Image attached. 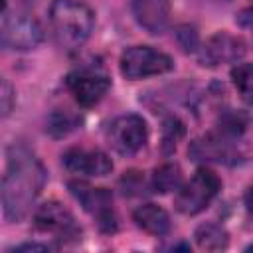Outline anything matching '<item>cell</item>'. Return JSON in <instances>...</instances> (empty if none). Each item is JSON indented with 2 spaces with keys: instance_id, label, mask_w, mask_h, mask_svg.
Here are the masks:
<instances>
[{
  "instance_id": "obj_1",
  "label": "cell",
  "mask_w": 253,
  "mask_h": 253,
  "mask_svg": "<svg viewBox=\"0 0 253 253\" xmlns=\"http://www.w3.org/2000/svg\"><path fill=\"white\" fill-rule=\"evenodd\" d=\"M45 184V168L36 154L14 144L8 148V166L2 178V210L8 221H20L28 215L32 204Z\"/></svg>"
},
{
  "instance_id": "obj_2",
  "label": "cell",
  "mask_w": 253,
  "mask_h": 253,
  "mask_svg": "<svg viewBox=\"0 0 253 253\" xmlns=\"http://www.w3.org/2000/svg\"><path fill=\"white\" fill-rule=\"evenodd\" d=\"M49 24L57 45L71 51L89 40L93 12L81 0H53L49 6Z\"/></svg>"
},
{
  "instance_id": "obj_3",
  "label": "cell",
  "mask_w": 253,
  "mask_h": 253,
  "mask_svg": "<svg viewBox=\"0 0 253 253\" xmlns=\"http://www.w3.org/2000/svg\"><path fill=\"white\" fill-rule=\"evenodd\" d=\"M221 180L217 178V174H213L208 168H198L190 182L178 188L174 206L184 215H196L210 206V202L217 196Z\"/></svg>"
},
{
  "instance_id": "obj_4",
  "label": "cell",
  "mask_w": 253,
  "mask_h": 253,
  "mask_svg": "<svg viewBox=\"0 0 253 253\" xmlns=\"http://www.w3.org/2000/svg\"><path fill=\"white\" fill-rule=\"evenodd\" d=\"M172 67V57L150 45H132L121 55V73L126 79H144L150 75H160L170 71Z\"/></svg>"
},
{
  "instance_id": "obj_5",
  "label": "cell",
  "mask_w": 253,
  "mask_h": 253,
  "mask_svg": "<svg viewBox=\"0 0 253 253\" xmlns=\"http://www.w3.org/2000/svg\"><path fill=\"white\" fill-rule=\"evenodd\" d=\"M67 188L71 192V196L83 206L85 211H89L91 215H95L101 231L111 233L117 229V221H115V213H113V194L107 188H93L87 182L81 180H71L67 182Z\"/></svg>"
},
{
  "instance_id": "obj_6",
  "label": "cell",
  "mask_w": 253,
  "mask_h": 253,
  "mask_svg": "<svg viewBox=\"0 0 253 253\" xmlns=\"http://www.w3.org/2000/svg\"><path fill=\"white\" fill-rule=\"evenodd\" d=\"M2 45L6 49H32L43 40V30L40 22L24 12H14L10 14L4 8L2 14Z\"/></svg>"
},
{
  "instance_id": "obj_7",
  "label": "cell",
  "mask_w": 253,
  "mask_h": 253,
  "mask_svg": "<svg viewBox=\"0 0 253 253\" xmlns=\"http://www.w3.org/2000/svg\"><path fill=\"white\" fill-rule=\"evenodd\" d=\"M146 136H148L146 123L138 115H123V117H117L111 123V126H109V142L123 156L136 154L144 146Z\"/></svg>"
},
{
  "instance_id": "obj_8",
  "label": "cell",
  "mask_w": 253,
  "mask_h": 253,
  "mask_svg": "<svg viewBox=\"0 0 253 253\" xmlns=\"http://www.w3.org/2000/svg\"><path fill=\"white\" fill-rule=\"evenodd\" d=\"M65 83L81 107H93L105 97L111 87V79L95 67H81L71 71Z\"/></svg>"
},
{
  "instance_id": "obj_9",
  "label": "cell",
  "mask_w": 253,
  "mask_h": 253,
  "mask_svg": "<svg viewBox=\"0 0 253 253\" xmlns=\"http://www.w3.org/2000/svg\"><path fill=\"white\" fill-rule=\"evenodd\" d=\"M34 223L42 231L55 233L59 239L63 237H79L81 229L77 227L71 211L57 202L42 204L34 213Z\"/></svg>"
},
{
  "instance_id": "obj_10",
  "label": "cell",
  "mask_w": 253,
  "mask_h": 253,
  "mask_svg": "<svg viewBox=\"0 0 253 253\" xmlns=\"http://www.w3.org/2000/svg\"><path fill=\"white\" fill-rule=\"evenodd\" d=\"M243 55H245V43L241 38L231 36L227 32H217L202 47L200 61L202 65L215 67L219 63H233Z\"/></svg>"
},
{
  "instance_id": "obj_11",
  "label": "cell",
  "mask_w": 253,
  "mask_h": 253,
  "mask_svg": "<svg viewBox=\"0 0 253 253\" xmlns=\"http://www.w3.org/2000/svg\"><path fill=\"white\" fill-rule=\"evenodd\" d=\"M61 162L69 172L83 176H107L113 170L111 158L101 150L69 148L63 152Z\"/></svg>"
},
{
  "instance_id": "obj_12",
  "label": "cell",
  "mask_w": 253,
  "mask_h": 253,
  "mask_svg": "<svg viewBox=\"0 0 253 253\" xmlns=\"http://www.w3.org/2000/svg\"><path fill=\"white\" fill-rule=\"evenodd\" d=\"M229 136L225 134H208L204 138H198L190 144L188 152L192 160H210V162H223L231 164L237 160V152L233 150L231 142H227Z\"/></svg>"
},
{
  "instance_id": "obj_13",
  "label": "cell",
  "mask_w": 253,
  "mask_h": 253,
  "mask_svg": "<svg viewBox=\"0 0 253 253\" xmlns=\"http://www.w3.org/2000/svg\"><path fill=\"white\" fill-rule=\"evenodd\" d=\"M136 22L150 34L164 32L170 16V0H130Z\"/></svg>"
},
{
  "instance_id": "obj_14",
  "label": "cell",
  "mask_w": 253,
  "mask_h": 253,
  "mask_svg": "<svg viewBox=\"0 0 253 253\" xmlns=\"http://www.w3.org/2000/svg\"><path fill=\"white\" fill-rule=\"evenodd\" d=\"M132 219L140 229L152 235H166L170 231V217L168 213L156 204H144L132 211Z\"/></svg>"
},
{
  "instance_id": "obj_15",
  "label": "cell",
  "mask_w": 253,
  "mask_h": 253,
  "mask_svg": "<svg viewBox=\"0 0 253 253\" xmlns=\"http://www.w3.org/2000/svg\"><path fill=\"white\" fill-rule=\"evenodd\" d=\"M194 237H196L198 247L204 249V251H221L229 243L227 231L221 225L213 223V221H206V223L198 225Z\"/></svg>"
},
{
  "instance_id": "obj_16",
  "label": "cell",
  "mask_w": 253,
  "mask_h": 253,
  "mask_svg": "<svg viewBox=\"0 0 253 253\" xmlns=\"http://www.w3.org/2000/svg\"><path fill=\"white\" fill-rule=\"evenodd\" d=\"M152 186L156 192L166 194V192H174L182 186V170L178 164H162L154 170L152 174Z\"/></svg>"
},
{
  "instance_id": "obj_17",
  "label": "cell",
  "mask_w": 253,
  "mask_h": 253,
  "mask_svg": "<svg viewBox=\"0 0 253 253\" xmlns=\"http://www.w3.org/2000/svg\"><path fill=\"white\" fill-rule=\"evenodd\" d=\"M231 81L241 99L253 105V63H237L231 69Z\"/></svg>"
},
{
  "instance_id": "obj_18",
  "label": "cell",
  "mask_w": 253,
  "mask_h": 253,
  "mask_svg": "<svg viewBox=\"0 0 253 253\" xmlns=\"http://www.w3.org/2000/svg\"><path fill=\"white\" fill-rule=\"evenodd\" d=\"M79 125V119L67 111H53L47 119V130L51 136L59 138V136H65L67 132H71L75 126Z\"/></svg>"
},
{
  "instance_id": "obj_19",
  "label": "cell",
  "mask_w": 253,
  "mask_h": 253,
  "mask_svg": "<svg viewBox=\"0 0 253 253\" xmlns=\"http://www.w3.org/2000/svg\"><path fill=\"white\" fill-rule=\"evenodd\" d=\"M182 136H184V125L176 117L164 119V125H162V150L166 154H170L178 146Z\"/></svg>"
},
{
  "instance_id": "obj_20",
  "label": "cell",
  "mask_w": 253,
  "mask_h": 253,
  "mask_svg": "<svg viewBox=\"0 0 253 253\" xmlns=\"http://www.w3.org/2000/svg\"><path fill=\"white\" fill-rule=\"evenodd\" d=\"M245 123H247L245 115H241V113H225L221 117V121H219V132L229 136V138H235V136H239L243 132Z\"/></svg>"
},
{
  "instance_id": "obj_21",
  "label": "cell",
  "mask_w": 253,
  "mask_h": 253,
  "mask_svg": "<svg viewBox=\"0 0 253 253\" xmlns=\"http://www.w3.org/2000/svg\"><path fill=\"white\" fill-rule=\"evenodd\" d=\"M176 38L184 51H194L198 47V32L192 26H180L176 30Z\"/></svg>"
},
{
  "instance_id": "obj_22",
  "label": "cell",
  "mask_w": 253,
  "mask_h": 253,
  "mask_svg": "<svg viewBox=\"0 0 253 253\" xmlns=\"http://www.w3.org/2000/svg\"><path fill=\"white\" fill-rule=\"evenodd\" d=\"M121 184H123L125 194H132L134 190H140V188L144 186V180H142V176H140L138 172H128V174L123 176Z\"/></svg>"
},
{
  "instance_id": "obj_23",
  "label": "cell",
  "mask_w": 253,
  "mask_h": 253,
  "mask_svg": "<svg viewBox=\"0 0 253 253\" xmlns=\"http://www.w3.org/2000/svg\"><path fill=\"white\" fill-rule=\"evenodd\" d=\"M0 99H2V117H8L12 111V99H14V91H12V85L8 83V79H2Z\"/></svg>"
},
{
  "instance_id": "obj_24",
  "label": "cell",
  "mask_w": 253,
  "mask_h": 253,
  "mask_svg": "<svg viewBox=\"0 0 253 253\" xmlns=\"http://www.w3.org/2000/svg\"><path fill=\"white\" fill-rule=\"evenodd\" d=\"M235 22L241 26V28H247V30H253V4L245 10H241L235 18Z\"/></svg>"
},
{
  "instance_id": "obj_25",
  "label": "cell",
  "mask_w": 253,
  "mask_h": 253,
  "mask_svg": "<svg viewBox=\"0 0 253 253\" xmlns=\"http://www.w3.org/2000/svg\"><path fill=\"white\" fill-rule=\"evenodd\" d=\"M51 247L45 245V243H24V245H18L14 251H49Z\"/></svg>"
},
{
  "instance_id": "obj_26",
  "label": "cell",
  "mask_w": 253,
  "mask_h": 253,
  "mask_svg": "<svg viewBox=\"0 0 253 253\" xmlns=\"http://www.w3.org/2000/svg\"><path fill=\"white\" fill-rule=\"evenodd\" d=\"M245 208H247V211L253 215V186L247 188V192H245Z\"/></svg>"
},
{
  "instance_id": "obj_27",
  "label": "cell",
  "mask_w": 253,
  "mask_h": 253,
  "mask_svg": "<svg viewBox=\"0 0 253 253\" xmlns=\"http://www.w3.org/2000/svg\"><path fill=\"white\" fill-rule=\"evenodd\" d=\"M247 251H253V243H251V245H249V247H247Z\"/></svg>"
}]
</instances>
